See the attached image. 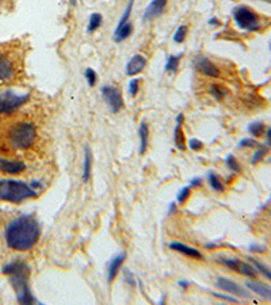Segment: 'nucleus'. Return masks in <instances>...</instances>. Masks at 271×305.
<instances>
[{
    "mask_svg": "<svg viewBox=\"0 0 271 305\" xmlns=\"http://www.w3.org/2000/svg\"><path fill=\"white\" fill-rule=\"evenodd\" d=\"M41 235L38 221L33 216H21L10 222L6 230V243L15 251H29Z\"/></svg>",
    "mask_w": 271,
    "mask_h": 305,
    "instance_id": "nucleus-1",
    "label": "nucleus"
},
{
    "mask_svg": "<svg viewBox=\"0 0 271 305\" xmlns=\"http://www.w3.org/2000/svg\"><path fill=\"white\" fill-rule=\"evenodd\" d=\"M37 140V128L30 121H15L3 134V141L10 150H26Z\"/></svg>",
    "mask_w": 271,
    "mask_h": 305,
    "instance_id": "nucleus-2",
    "label": "nucleus"
},
{
    "mask_svg": "<svg viewBox=\"0 0 271 305\" xmlns=\"http://www.w3.org/2000/svg\"><path fill=\"white\" fill-rule=\"evenodd\" d=\"M3 273L10 275L11 285L17 292V298L21 304H33L35 298L33 297L29 287V266L22 261H14L5 266Z\"/></svg>",
    "mask_w": 271,
    "mask_h": 305,
    "instance_id": "nucleus-3",
    "label": "nucleus"
},
{
    "mask_svg": "<svg viewBox=\"0 0 271 305\" xmlns=\"http://www.w3.org/2000/svg\"><path fill=\"white\" fill-rule=\"evenodd\" d=\"M23 58L21 53L10 46H0V84L17 80L22 72Z\"/></svg>",
    "mask_w": 271,
    "mask_h": 305,
    "instance_id": "nucleus-4",
    "label": "nucleus"
},
{
    "mask_svg": "<svg viewBox=\"0 0 271 305\" xmlns=\"http://www.w3.org/2000/svg\"><path fill=\"white\" fill-rule=\"evenodd\" d=\"M37 197V191L25 182L0 181V199L6 202L19 203L25 199Z\"/></svg>",
    "mask_w": 271,
    "mask_h": 305,
    "instance_id": "nucleus-5",
    "label": "nucleus"
},
{
    "mask_svg": "<svg viewBox=\"0 0 271 305\" xmlns=\"http://www.w3.org/2000/svg\"><path fill=\"white\" fill-rule=\"evenodd\" d=\"M233 19L241 30L256 31L260 27V21L256 13L245 6H240L233 10Z\"/></svg>",
    "mask_w": 271,
    "mask_h": 305,
    "instance_id": "nucleus-6",
    "label": "nucleus"
},
{
    "mask_svg": "<svg viewBox=\"0 0 271 305\" xmlns=\"http://www.w3.org/2000/svg\"><path fill=\"white\" fill-rule=\"evenodd\" d=\"M29 101V95H18L11 91L0 94V115L11 114Z\"/></svg>",
    "mask_w": 271,
    "mask_h": 305,
    "instance_id": "nucleus-7",
    "label": "nucleus"
},
{
    "mask_svg": "<svg viewBox=\"0 0 271 305\" xmlns=\"http://www.w3.org/2000/svg\"><path fill=\"white\" fill-rule=\"evenodd\" d=\"M102 94H103V98L106 99L113 113H118L122 109V95H121L118 89H115L113 86H105V87H102Z\"/></svg>",
    "mask_w": 271,
    "mask_h": 305,
    "instance_id": "nucleus-8",
    "label": "nucleus"
},
{
    "mask_svg": "<svg viewBox=\"0 0 271 305\" xmlns=\"http://www.w3.org/2000/svg\"><path fill=\"white\" fill-rule=\"evenodd\" d=\"M221 263L224 266H227L228 269L233 270V271H236L239 274L247 275V277H256V273H258V270L255 269V266L249 265V263H245V262H241L240 259H228V258H224L221 259Z\"/></svg>",
    "mask_w": 271,
    "mask_h": 305,
    "instance_id": "nucleus-9",
    "label": "nucleus"
},
{
    "mask_svg": "<svg viewBox=\"0 0 271 305\" xmlns=\"http://www.w3.org/2000/svg\"><path fill=\"white\" fill-rule=\"evenodd\" d=\"M216 285H217V287H220L221 290H224V292H228L231 293V294H235V296H239V297H248V293L245 292L240 285H237L235 281H232V279L220 277V278H217Z\"/></svg>",
    "mask_w": 271,
    "mask_h": 305,
    "instance_id": "nucleus-10",
    "label": "nucleus"
},
{
    "mask_svg": "<svg viewBox=\"0 0 271 305\" xmlns=\"http://www.w3.org/2000/svg\"><path fill=\"white\" fill-rule=\"evenodd\" d=\"M25 170H26V164L21 160L0 159V171L3 174L18 175V174L23 173Z\"/></svg>",
    "mask_w": 271,
    "mask_h": 305,
    "instance_id": "nucleus-11",
    "label": "nucleus"
},
{
    "mask_svg": "<svg viewBox=\"0 0 271 305\" xmlns=\"http://www.w3.org/2000/svg\"><path fill=\"white\" fill-rule=\"evenodd\" d=\"M167 6V0H152L144 11V21H152L162 15Z\"/></svg>",
    "mask_w": 271,
    "mask_h": 305,
    "instance_id": "nucleus-12",
    "label": "nucleus"
},
{
    "mask_svg": "<svg viewBox=\"0 0 271 305\" xmlns=\"http://www.w3.org/2000/svg\"><path fill=\"white\" fill-rule=\"evenodd\" d=\"M145 65H147L145 57H143L141 54H134L126 64V75L134 76L137 73H140L145 68Z\"/></svg>",
    "mask_w": 271,
    "mask_h": 305,
    "instance_id": "nucleus-13",
    "label": "nucleus"
},
{
    "mask_svg": "<svg viewBox=\"0 0 271 305\" xmlns=\"http://www.w3.org/2000/svg\"><path fill=\"white\" fill-rule=\"evenodd\" d=\"M247 287L249 290H252L254 293L259 294V296L264 298L267 301H271V286L270 285H266L263 282H256V281H248L245 282Z\"/></svg>",
    "mask_w": 271,
    "mask_h": 305,
    "instance_id": "nucleus-14",
    "label": "nucleus"
},
{
    "mask_svg": "<svg viewBox=\"0 0 271 305\" xmlns=\"http://www.w3.org/2000/svg\"><path fill=\"white\" fill-rule=\"evenodd\" d=\"M168 247H170L171 250H174V251L180 252V254H184L186 257L194 258V259H202V258H204V255H202L201 252L198 251L197 248L188 247V246H186V244H183V243L174 242V243L168 244Z\"/></svg>",
    "mask_w": 271,
    "mask_h": 305,
    "instance_id": "nucleus-15",
    "label": "nucleus"
},
{
    "mask_svg": "<svg viewBox=\"0 0 271 305\" xmlns=\"http://www.w3.org/2000/svg\"><path fill=\"white\" fill-rule=\"evenodd\" d=\"M197 68L199 69V72H202L205 76H209V78H219L220 76L219 68L210 61L209 58H199L197 61Z\"/></svg>",
    "mask_w": 271,
    "mask_h": 305,
    "instance_id": "nucleus-16",
    "label": "nucleus"
},
{
    "mask_svg": "<svg viewBox=\"0 0 271 305\" xmlns=\"http://www.w3.org/2000/svg\"><path fill=\"white\" fill-rule=\"evenodd\" d=\"M126 259V254L122 252V254H119L118 257H115L111 259V262L109 263V282H111L114 278H115V275L118 274L119 269H121V266H122L123 261Z\"/></svg>",
    "mask_w": 271,
    "mask_h": 305,
    "instance_id": "nucleus-17",
    "label": "nucleus"
},
{
    "mask_svg": "<svg viewBox=\"0 0 271 305\" xmlns=\"http://www.w3.org/2000/svg\"><path fill=\"white\" fill-rule=\"evenodd\" d=\"M92 167V155L91 150L88 146H86V152H84V162H83V181L87 182L91 175Z\"/></svg>",
    "mask_w": 271,
    "mask_h": 305,
    "instance_id": "nucleus-18",
    "label": "nucleus"
},
{
    "mask_svg": "<svg viewBox=\"0 0 271 305\" xmlns=\"http://www.w3.org/2000/svg\"><path fill=\"white\" fill-rule=\"evenodd\" d=\"M139 136H140V154L144 155L147 146H148V125L143 122L139 129Z\"/></svg>",
    "mask_w": 271,
    "mask_h": 305,
    "instance_id": "nucleus-19",
    "label": "nucleus"
},
{
    "mask_svg": "<svg viewBox=\"0 0 271 305\" xmlns=\"http://www.w3.org/2000/svg\"><path fill=\"white\" fill-rule=\"evenodd\" d=\"M102 25V15L101 14H92L90 17V22H88L87 30L88 33H94L98 27Z\"/></svg>",
    "mask_w": 271,
    "mask_h": 305,
    "instance_id": "nucleus-20",
    "label": "nucleus"
},
{
    "mask_svg": "<svg viewBox=\"0 0 271 305\" xmlns=\"http://www.w3.org/2000/svg\"><path fill=\"white\" fill-rule=\"evenodd\" d=\"M208 179H209V183H210V186H212V189H213V190L219 191V193L224 191L223 182L220 181V178L217 177L215 173H209V175H208Z\"/></svg>",
    "mask_w": 271,
    "mask_h": 305,
    "instance_id": "nucleus-21",
    "label": "nucleus"
},
{
    "mask_svg": "<svg viewBox=\"0 0 271 305\" xmlns=\"http://www.w3.org/2000/svg\"><path fill=\"white\" fill-rule=\"evenodd\" d=\"M248 132L252 136H255V137H259V136H262L263 133H264V125H263V122H259V121L252 122V124H249Z\"/></svg>",
    "mask_w": 271,
    "mask_h": 305,
    "instance_id": "nucleus-22",
    "label": "nucleus"
},
{
    "mask_svg": "<svg viewBox=\"0 0 271 305\" xmlns=\"http://www.w3.org/2000/svg\"><path fill=\"white\" fill-rule=\"evenodd\" d=\"M180 58H182V54H179V56H170L168 60H167L166 71L175 72L178 69V65H179Z\"/></svg>",
    "mask_w": 271,
    "mask_h": 305,
    "instance_id": "nucleus-23",
    "label": "nucleus"
},
{
    "mask_svg": "<svg viewBox=\"0 0 271 305\" xmlns=\"http://www.w3.org/2000/svg\"><path fill=\"white\" fill-rule=\"evenodd\" d=\"M249 261H252V263H254V266H255V269L258 270L259 273H262V274L264 275L267 279H270L271 281V269H268L267 266H264L263 263H260L259 261H256V259H252V258H251Z\"/></svg>",
    "mask_w": 271,
    "mask_h": 305,
    "instance_id": "nucleus-24",
    "label": "nucleus"
},
{
    "mask_svg": "<svg viewBox=\"0 0 271 305\" xmlns=\"http://www.w3.org/2000/svg\"><path fill=\"white\" fill-rule=\"evenodd\" d=\"M225 162H227V166L228 168L231 170V171H233V173L239 174L241 171L240 166H239V163H237L236 158L233 155H228L227 159H225Z\"/></svg>",
    "mask_w": 271,
    "mask_h": 305,
    "instance_id": "nucleus-25",
    "label": "nucleus"
},
{
    "mask_svg": "<svg viewBox=\"0 0 271 305\" xmlns=\"http://www.w3.org/2000/svg\"><path fill=\"white\" fill-rule=\"evenodd\" d=\"M210 94H212L213 98H216V99H223L224 95L227 94V90L223 89L221 86L213 84V86H210Z\"/></svg>",
    "mask_w": 271,
    "mask_h": 305,
    "instance_id": "nucleus-26",
    "label": "nucleus"
},
{
    "mask_svg": "<svg viewBox=\"0 0 271 305\" xmlns=\"http://www.w3.org/2000/svg\"><path fill=\"white\" fill-rule=\"evenodd\" d=\"M180 125L182 124L178 122V126L175 128V144L180 150H184L186 146H184V141H183V133L180 132Z\"/></svg>",
    "mask_w": 271,
    "mask_h": 305,
    "instance_id": "nucleus-27",
    "label": "nucleus"
},
{
    "mask_svg": "<svg viewBox=\"0 0 271 305\" xmlns=\"http://www.w3.org/2000/svg\"><path fill=\"white\" fill-rule=\"evenodd\" d=\"M267 154V148H264V146H262V148H259L256 152L254 154V156H252V159H251V163L252 164H258L260 163L263 159H264V156H266Z\"/></svg>",
    "mask_w": 271,
    "mask_h": 305,
    "instance_id": "nucleus-28",
    "label": "nucleus"
},
{
    "mask_svg": "<svg viewBox=\"0 0 271 305\" xmlns=\"http://www.w3.org/2000/svg\"><path fill=\"white\" fill-rule=\"evenodd\" d=\"M186 34H187V27L179 26V27H178V30L175 31V34H174V41H175L176 44H180V42H183Z\"/></svg>",
    "mask_w": 271,
    "mask_h": 305,
    "instance_id": "nucleus-29",
    "label": "nucleus"
},
{
    "mask_svg": "<svg viewBox=\"0 0 271 305\" xmlns=\"http://www.w3.org/2000/svg\"><path fill=\"white\" fill-rule=\"evenodd\" d=\"M84 76H86V79H87L88 86H90V87H94L96 83V72L94 71V69H91V68H87Z\"/></svg>",
    "mask_w": 271,
    "mask_h": 305,
    "instance_id": "nucleus-30",
    "label": "nucleus"
},
{
    "mask_svg": "<svg viewBox=\"0 0 271 305\" xmlns=\"http://www.w3.org/2000/svg\"><path fill=\"white\" fill-rule=\"evenodd\" d=\"M188 195H190V187L186 186V187H183V189L179 191V194H178V202L183 203L184 201L188 198Z\"/></svg>",
    "mask_w": 271,
    "mask_h": 305,
    "instance_id": "nucleus-31",
    "label": "nucleus"
},
{
    "mask_svg": "<svg viewBox=\"0 0 271 305\" xmlns=\"http://www.w3.org/2000/svg\"><path fill=\"white\" fill-rule=\"evenodd\" d=\"M139 80L137 79H133L129 83V94H130L131 97H136L137 95V91H139Z\"/></svg>",
    "mask_w": 271,
    "mask_h": 305,
    "instance_id": "nucleus-32",
    "label": "nucleus"
},
{
    "mask_svg": "<svg viewBox=\"0 0 271 305\" xmlns=\"http://www.w3.org/2000/svg\"><path fill=\"white\" fill-rule=\"evenodd\" d=\"M188 146L191 148L192 150H199L202 149V141H199V140H197V138H191L190 141H188Z\"/></svg>",
    "mask_w": 271,
    "mask_h": 305,
    "instance_id": "nucleus-33",
    "label": "nucleus"
},
{
    "mask_svg": "<svg viewBox=\"0 0 271 305\" xmlns=\"http://www.w3.org/2000/svg\"><path fill=\"white\" fill-rule=\"evenodd\" d=\"M239 145L240 146H255V145H258V142L255 141V140H252V138H244V140H241Z\"/></svg>",
    "mask_w": 271,
    "mask_h": 305,
    "instance_id": "nucleus-34",
    "label": "nucleus"
},
{
    "mask_svg": "<svg viewBox=\"0 0 271 305\" xmlns=\"http://www.w3.org/2000/svg\"><path fill=\"white\" fill-rule=\"evenodd\" d=\"M216 297H219V298H223V300L231 301V302H237V298L235 297H229V296H224V294H219V293H213Z\"/></svg>",
    "mask_w": 271,
    "mask_h": 305,
    "instance_id": "nucleus-35",
    "label": "nucleus"
},
{
    "mask_svg": "<svg viewBox=\"0 0 271 305\" xmlns=\"http://www.w3.org/2000/svg\"><path fill=\"white\" fill-rule=\"evenodd\" d=\"M201 185H202L201 178H194V179L190 181V186H191V187H198V186H201Z\"/></svg>",
    "mask_w": 271,
    "mask_h": 305,
    "instance_id": "nucleus-36",
    "label": "nucleus"
},
{
    "mask_svg": "<svg viewBox=\"0 0 271 305\" xmlns=\"http://www.w3.org/2000/svg\"><path fill=\"white\" fill-rule=\"evenodd\" d=\"M266 141H267V145L271 146V128L267 129V132H266Z\"/></svg>",
    "mask_w": 271,
    "mask_h": 305,
    "instance_id": "nucleus-37",
    "label": "nucleus"
},
{
    "mask_svg": "<svg viewBox=\"0 0 271 305\" xmlns=\"http://www.w3.org/2000/svg\"><path fill=\"white\" fill-rule=\"evenodd\" d=\"M125 277H127V279H129V283H130V285H133V283H134V279L131 278V274H130V271H129V270H125Z\"/></svg>",
    "mask_w": 271,
    "mask_h": 305,
    "instance_id": "nucleus-38",
    "label": "nucleus"
},
{
    "mask_svg": "<svg viewBox=\"0 0 271 305\" xmlns=\"http://www.w3.org/2000/svg\"><path fill=\"white\" fill-rule=\"evenodd\" d=\"M179 285H180V286H182V287H184V289H186V287H187V285H188V283L186 282V281H180V282H179Z\"/></svg>",
    "mask_w": 271,
    "mask_h": 305,
    "instance_id": "nucleus-39",
    "label": "nucleus"
},
{
    "mask_svg": "<svg viewBox=\"0 0 271 305\" xmlns=\"http://www.w3.org/2000/svg\"><path fill=\"white\" fill-rule=\"evenodd\" d=\"M267 162H268V163H271V158H270V159H268V160H267Z\"/></svg>",
    "mask_w": 271,
    "mask_h": 305,
    "instance_id": "nucleus-40",
    "label": "nucleus"
},
{
    "mask_svg": "<svg viewBox=\"0 0 271 305\" xmlns=\"http://www.w3.org/2000/svg\"><path fill=\"white\" fill-rule=\"evenodd\" d=\"M0 3H2V0H0Z\"/></svg>",
    "mask_w": 271,
    "mask_h": 305,
    "instance_id": "nucleus-41",
    "label": "nucleus"
}]
</instances>
